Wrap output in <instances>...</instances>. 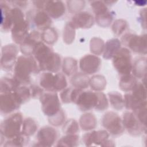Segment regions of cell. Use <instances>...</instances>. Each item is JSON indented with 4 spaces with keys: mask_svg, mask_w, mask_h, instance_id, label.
Wrapping results in <instances>:
<instances>
[{
    "mask_svg": "<svg viewBox=\"0 0 147 147\" xmlns=\"http://www.w3.org/2000/svg\"><path fill=\"white\" fill-rule=\"evenodd\" d=\"M113 64L120 74L122 75L130 74L133 65L130 51L126 48H120L113 56Z\"/></svg>",
    "mask_w": 147,
    "mask_h": 147,
    "instance_id": "obj_5",
    "label": "cell"
},
{
    "mask_svg": "<svg viewBox=\"0 0 147 147\" xmlns=\"http://www.w3.org/2000/svg\"><path fill=\"white\" fill-rule=\"evenodd\" d=\"M110 101L112 106L117 109L121 110L124 106V99L121 94L117 92L109 93Z\"/></svg>",
    "mask_w": 147,
    "mask_h": 147,
    "instance_id": "obj_24",
    "label": "cell"
},
{
    "mask_svg": "<svg viewBox=\"0 0 147 147\" xmlns=\"http://www.w3.org/2000/svg\"><path fill=\"white\" fill-rule=\"evenodd\" d=\"M121 44L118 39H111L108 41L105 45V53L103 55L104 58L110 59L114 56V55L120 49Z\"/></svg>",
    "mask_w": 147,
    "mask_h": 147,
    "instance_id": "obj_22",
    "label": "cell"
},
{
    "mask_svg": "<svg viewBox=\"0 0 147 147\" xmlns=\"http://www.w3.org/2000/svg\"><path fill=\"white\" fill-rule=\"evenodd\" d=\"M44 9L48 16L53 18L61 17L65 13V6L61 1H45Z\"/></svg>",
    "mask_w": 147,
    "mask_h": 147,
    "instance_id": "obj_15",
    "label": "cell"
},
{
    "mask_svg": "<svg viewBox=\"0 0 147 147\" xmlns=\"http://www.w3.org/2000/svg\"><path fill=\"white\" fill-rule=\"evenodd\" d=\"M33 55L40 69L51 72H57L61 67V59L59 55L41 41H38L34 47Z\"/></svg>",
    "mask_w": 147,
    "mask_h": 147,
    "instance_id": "obj_1",
    "label": "cell"
},
{
    "mask_svg": "<svg viewBox=\"0 0 147 147\" xmlns=\"http://www.w3.org/2000/svg\"><path fill=\"white\" fill-rule=\"evenodd\" d=\"M40 36V33L37 31H33L29 33L21 44V49L22 53L26 56L32 55L34 46L39 41Z\"/></svg>",
    "mask_w": 147,
    "mask_h": 147,
    "instance_id": "obj_16",
    "label": "cell"
},
{
    "mask_svg": "<svg viewBox=\"0 0 147 147\" xmlns=\"http://www.w3.org/2000/svg\"><path fill=\"white\" fill-rule=\"evenodd\" d=\"M100 65V59L94 55H88L83 57L80 61V67L86 74H91L96 72Z\"/></svg>",
    "mask_w": 147,
    "mask_h": 147,
    "instance_id": "obj_13",
    "label": "cell"
},
{
    "mask_svg": "<svg viewBox=\"0 0 147 147\" xmlns=\"http://www.w3.org/2000/svg\"><path fill=\"white\" fill-rule=\"evenodd\" d=\"M57 133L53 128L46 126L41 129L37 134L38 142L41 146H49L56 141Z\"/></svg>",
    "mask_w": 147,
    "mask_h": 147,
    "instance_id": "obj_11",
    "label": "cell"
},
{
    "mask_svg": "<svg viewBox=\"0 0 147 147\" xmlns=\"http://www.w3.org/2000/svg\"><path fill=\"white\" fill-rule=\"evenodd\" d=\"M21 103L14 92L4 94L1 95V112L8 114L17 109Z\"/></svg>",
    "mask_w": 147,
    "mask_h": 147,
    "instance_id": "obj_10",
    "label": "cell"
},
{
    "mask_svg": "<svg viewBox=\"0 0 147 147\" xmlns=\"http://www.w3.org/2000/svg\"><path fill=\"white\" fill-rule=\"evenodd\" d=\"M30 90L32 96H40L42 95V89L41 87H40L36 85H32L30 86Z\"/></svg>",
    "mask_w": 147,
    "mask_h": 147,
    "instance_id": "obj_29",
    "label": "cell"
},
{
    "mask_svg": "<svg viewBox=\"0 0 147 147\" xmlns=\"http://www.w3.org/2000/svg\"><path fill=\"white\" fill-rule=\"evenodd\" d=\"M32 22L37 29L45 30L50 28L52 21L46 12L37 11L33 16Z\"/></svg>",
    "mask_w": 147,
    "mask_h": 147,
    "instance_id": "obj_18",
    "label": "cell"
},
{
    "mask_svg": "<svg viewBox=\"0 0 147 147\" xmlns=\"http://www.w3.org/2000/svg\"><path fill=\"white\" fill-rule=\"evenodd\" d=\"M42 37L43 40L45 41V42L48 44H53L56 42L57 38V34L53 29H50V28L45 30V32L42 34Z\"/></svg>",
    "mask_w": 147,
    "mask_h": 147,
    "instance_id": "obj_27",
    "label": "cell"
},
{
    "mask_svg": "<svg viewBox=\"0 0 147 147\" xmlns=\"http://www.w3.org/2000/svg\"><path fill=\"white\" fill-rule=\"evenodd\" d=\"M22 123V117L20 113L11 114L2 123L1 133L7 138H15L21 134Z\"/></svg>",
    "mask_w": 147,
    "mask_h": 147,
    "instance_id": "obj_4",
    "label": "cell"
},
{
    "mask_svg": "<svg viewBox=\"0 0 147 147\" xmlns=\"http://www.w3.org/2000/svg\"><path fill=\"white\" fill-rule=\"evenodd\" d=\"M29 24L26 20L21 21L15 24L11 28L12 37L17 44H22L28 35V28Z\"/></svg>",
    "mask_w": 147,
    "mask_h": 147,
    "instance_id": "obj_12",
    "label": "cell"
},
{
    "mask_svg": "<svg viewBox=\"0 0 147 147\" xmlns=\"http://www.w3.org/2000/svg\"><path fill=\"white\" fill-rule=\"evenodd\" d=\"M40 70L33 57L20 56L16 63L14 78L20 85L27 84L30 82L31 75L37 74Z\"/></svg>",
    "mask_w": 147,
    "mask_h": 147,
    "instance_id": "obj_2",
    "label": "cell"
},
{
    "mask_svg": "<svg viewBox=\"0 0 147 147\" xmlns=\"http://www.w3.org/2000/svg\"><path fill=\"white\" fill-rule=\"evenodd\" d=\"M131 94H126L124 97V106L133 111L146 106V93L145 86L137 83L132 89Z\"/></svg>",
    "mask_w": 147,
    "mask_h": 147,
    "instance_id": "obj_3",
    "label": "cell"
},
{
    "mask_svg": "<svg viewBox=\"0 0 147 147\" xmlns=\"http://www.w3.org/2000/svg\"><path fill=\"white\" fill-rule=\"evenodd\" d=\"M137 83L136 78L130 74L123 75L120 80V88L123 91H128L132 90L134 87Z\"/></svg>",
    "mask_w": 147,
    "mask_h": 147,
    "instance_id": "obj_23",
    "label": "cell"
},
{
    "mask_svg": "<svg viewBox=\"0 0 147 147\" xmlns=\"http://www.w3.org/2000/svg\"><path fill=\"white\" fill-rule=\"evenodd\" d=\"M79 142V136L77 135H67L63 137L58 142V146H75Z\"/></svg>",
    "mask_w": 147,
    "mask_h": 147,
    "instance_id": "obj_26",
    "label": "cell"
},
{
    "mask_svg": "<svg viewBox=\"0 0 147 147\" xmlns=\"http://www.w3.org/2000/svg\"><path fill=\"white\" fill-rule=\"evenodd\" d=\"M122 124L128 132L134 136L140 135L146 129V126L142 125L131 112H126L123 114Z\"/></svg>",
    "mask_w": 147,
    "mask_h": 147,
    "instance_id": "obj_9",
    "label": "cell"
},
{
    "mask_svg": "<svg viewBox=\"0 0 147 147\" xmlns=\"http://www.w3.org/2000/svg\"><path fill=\"white\" fill-rule=\"evenodd\" d=\"M102 125L114 136L122 134L124 130L120 117L113 112H108L105 114L102 118Z\"/></svg>",
    "mask_w": 147,
    "mask_h": 147,
    "instance_id": "obj_8",
    "label": "cell"
},
{
    "mask_svg": "<svg viewBox=\"0 0 147 147\" xmlns=\"http://www.w3.org/2000/svg\"><path fill=\"white\" fill-rule=\"evenodd\" d=\"M42 110L44 114L49 117L57 114L60 108V103L56 93L53 92L43 94L40 96Z\"/></svg>",
    "mask_w": 147,
    "mask_h": 147,
    "instance_id": "obj_6",
    "label": "cell"
},
{
    "mask_svg": "<svg viewBox=\"0 0 147 147\" xmlns=\"http://www.w3.org/2000/svg\"><path fill=\"white\" fill-rule=\"evenodd\" d=\"M18 53L17 48L14 45H9L4 47L2 51V61H5V68L10 69L14 63L16 57Z\"/></svg>",
    "mask_w": 147,
    "mask_h": 147,
    "instance_id": "obj_19",
    "label": "cell"
},
{
    "mask_svg": "<svg viewBox=\"0 0 147 147\" xmlns=\"http://www.w3.org/2000/svg\"><path fill=\"white\" fill-rule=\"evenodd\" d=\"M65 129L67 130V133L69 134V132L71 133H75L78 131V125L77 122L75 121H71L70 122H68V123L67 124Z\"/></svg>",
    "mask_w": 147,
    "mask_h": 147,
    "instance_id": "obj_28",
    "label": "cell"
},
{
    "mask_svg": "<svg viewBox=\"0 0 147 147\" xmlns=\"http://www.w3.org/2000/svg\"><path fill=\"white\" fill-rule=\"evenodd\" d=\"M146 61L145 57L139 58L132 65L133 74L138 78H145L146 75Z\"/></svg>",
    "mask_w": 147,
    "mask_h": 147,
    "instance_id": "obj_21",
    "label": "cell"
},
{
    "mask_svg": "<svg viewBox=\"0 0 147 147\" xmlns=\"http://www.w3.org/2000/svg\"><path fill=\"white\" fill-rule=\"evenodd\" d=\"M122 40L123 44L128 47L134 52L146 55V34L137 36L133 34H127L123 36Z\"/></svg>",
    "mask_w": 147,
    "mask_h": 147,
    "instance_id": "obj_7",
    "label": "cell"
},
{
    "mask_svg": "<svg viewBox=\"0 0 147 147\" xmlns=\"http://www.w3.org/2000/svg\"><path fill=\"white\" fill-rule=\"evenodd\" d=\"M93 24V17L88 12H82L78 13L72 17L71 23L74 27L80 28H90Z\"/></svg>",
    "mask_w": 147,
    "mask_h": 147,
    "instance_id": "obj_17",
    "label": "cell"
},
{
    "mask_svg": "<svg viewBox=\"0 0 147 147\" xmlns=\"http://www.w3.org/2000/svg\"><path fill=\"white\" fill-rule=\"evenodd\" d=\"M55 82V75L52 72L43 73L40 79V86L49 92H55L54 86Z\"/></svg>",
    "mask_w": 147,
    "mask_h": 147,
    "instance_id": "obj_20",
    "label": "cell"
},
{
    "mask_svg": "<svg viewBox=\"0 0 147 147\" xmlns=\"http://www.w3.org/2000/svg\"><path fill=\"white\" fill-rule=\"evenodd\" d=\"M109 137L108 133L105 130L93 131L86 133L83 136V141L87 146H90L92 144L98 145L100 144L102 145L103 143L107 142Z\"/></svg>",
    "mask_w": 147,
    "mask_h": 147,
    "instance_id": "obj_14",
    "label": "cell"
},
{
    "mask_svg": "<svg viewBox=\"0 0 147 147\" xmlns=\"http://www.w3.org/2000/svg\"><path fill=\"white\" fill-rule=\"evenodd\" d=\"M37 126L36 122L32 119H26L22 123V133L24 136L33 135L36 131Z\"/></svg>",
    "mask_w": 147,
    "mask_h": 147,
    "instance_id": "obj_25",
    "label": "cell"
}]
</instances>
